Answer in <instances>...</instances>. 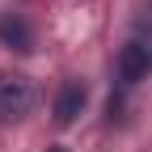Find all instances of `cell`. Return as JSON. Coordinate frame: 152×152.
I'll use <instances>...</instances> for the list:
<instances>
[{
  "label": "cell",
  "instance_id": "1",
  "mask_svg": "<svg viewBox=\"0 0 152 152\" xmlns=\"http://www.w3.org/2000/svg\"><path fill=\"white\" fill-rule=\"evenodd\" d=\"M38 106V89L21 72H0V123H21Z\"/></svg>",
  "mask_w": 152,
  "mask_h": 152
},
{
  "label": "cell",
  "instance_id": "5",
  "mask_svg": "<svg viewBox=\"0 0 152 152\" xmlns=\"http://www.w3.org/2000/svg\"><path fill=\"white\" fill-rule=\"evenodd\" d=\"M47 152H68V148H64V144H51V148H47Z\"/></svg>",
  "mask_w": 152,
  "mask_h": 152
},
{
  "label": "cell",
  "instance_id": "3",
  "mask_svg": "<svg viewBox=\"0 0 152 152\" xmlns=\"http://www.w3.org/2000/svg\"><path fill=\"white\" fill-rule=\"evenodd\" d=\"M85 102H89L85 80H64V85H59V93H55V123H59V127H72L76 118H80Z\"/></svg>",
  "mask_w": 152,
  "mask_h": 152
},
{
  "label": "cell",
  "instance_id": "2",
  "mask_svg": "<svg viewBox=\"0 0 152 152\" xmlns=\"http://www.w3.org/2000/svg\"><path fill=\"white\" fill-rule=\"evenodd\" d=\"M118 85H140L152 76V42H144V38H127L123 51H118Z\"/></svg>",
  "mask_w": 152,
  "mask_h": 152
},
{
  "label": "cell",
  "instance_id": "4",
  "mask_svg": "<svg viewBox=\"0 0 152 152\" xmlns=\"http://www.w3.org/2000/svg\"><path fill=\"white\" fill-rule=\"evenodd\" d=\"M0 47H9L17 55H30L34 51V26L21 13H0Z\"/></svg>",
  "mask_w": 152,
  "mask_h": 152
}]
</instances>
